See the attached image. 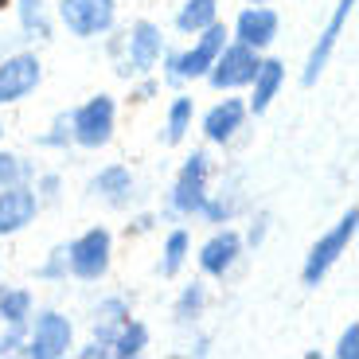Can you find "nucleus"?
<instances>
[{
    "instance_id": "nucleus-33",
    "label": "nucleus",
    "mask_w": 359,
    "mask_h": 359,
    "mask_svg": "<svg viewBox=\"0 0 359 359\" xmlns=\"http://www.w3.org/2000/svg\"><path fill=\"white\" fill-rule=\"evenodd\" d=\"M106 355H109V344H102V340H90L79 348V359H106Z\"/></svg>"
},
{
    "instance_id": "nucleus-7",
    "label": "nucleus",
    "mask_w": 359,
    "mask_h": 359,
    "mask_svg": "<svg viewBox=\"0 0 359 359\" xmlns=\"http://www.w3.org/2000/svg\"><path fill=\"white\" fill-rule=\"evenodd\" d=\"M55 12L74 39H102L117 24V0H59Z\"/></svg>"
},
{
    "instance_id": "nucleus-22",
    "label": "nucleus",
    "mask_w": 359,
    "mask_h": 359,
    "mask_svg": "<svg viewBox=\"0 0 359 359\" xmlns=\"http://www.w3.org/2000/svg\"><path fill=\"white\" fill-rule=\"evenodd\" d=\"M149 340H153V336H149V324L137 320V316H129V320L117 328L114 344H109V355L114 359H137V355H144Z\"/></svg>"
},
{
    "instance_id": "nucleus-9",
    "label": "nucleus",
    "mask_w": 359,
    "mask_h": 359,
    "mask_svg": "<svg viewBox=\"0 0 359 359\" xmlns=\"http://www.w3.org/2000/svg\"><path fill=\"white\" fill-rule=\"evenodd\" d=\"M43 82V59L36 51H16L0 59V106L32 98Z\"/></svg>"
},
{
    "instance_id": "nucleus-29",
    "label": "nucleus",
    "mask_w": 359,
    "mask_h": 359,
    "mask_svg": "<svg viewBox=\"0 0 359 359\" xmlns=\"http://www.w3.org/2000/svg\"><path fill=\"white\" fill-rule=\"evenodd\" d=\"M36 196H39V203H55V199L63 196V176L59 172H43V176H36Z\"/></svg>"
},
{
    "instance_id": "nucleus-23",
    "label": "nucleus",
    "mask_w": 359,
    "mask_h": 359,
    "mask_svg": "<svg viewBox=\"0 0 359 359\" xmlns=\"http://www.w3.org/2000/svg\"><path fill=\"white\" fill-rule=\"evenodd\" d=\"M32 313H36L32 289H24V285H0V324H16V328H24Z\"/></svg>"
},
{
    "instance_id": "nucleus-1",
    "label": "nucleus",
    "mask_w": 359,
    "mask_h": 359,
    "mask_svg": "<svg viewBox=\"0 0 359 359\" xmlns=\"http://www.w3.org/2000/svg\"><path fill=\"white\" fill-rule=\"evenodd\" d=\"M355 231H359V211H355V207H348V211L336 219L332 231H324L320 238L309 246L305 266H301V281H305L309 289H316V285H320V281L336 269V262L348 254V246H351V238H355Z\"/></svg>"
},
{
    "instance_id": "nucleus-14",
    "label": "nucleus",
    "mask_w": 359,
    "mask_h": 359,
    "mask_svg": "<svg viewBox=\"0 0 359 359\" xmlns=\"http://www.w3.org/2000/svg\"><path fill=\"white\" fill-rule=\"evenodd\" d=\"M246 117H250V109H246V102L243 98H219L215 106L203 114V137L211 144H231L234 137L243 133V126H246Z\"/></svg>"
},
{
    "instance_id": "nucleus-34",
    "label": "nucleus",
    "mask_w": 359,
    "mask_h": 359,
    "mask_svg": "<svg viewBox=\"0 0 359 359\" xmlns=\"http://www.w3.org/2000/svg\"><path fill=\"white\" fill-rule=\"evenodd\" d=\"M141 86H137L133 90V102H149V98H156V90H161V82H156V79H149V74H141Z\"/></svg>"
},
{
    "instance_id": "nucleus-19",
    "label": "nucleus",
    "mask_w": 359,
    "mask_h": 359,
    "mask_svg": "<svg viewBox=\"0 0 359 359\" xmlns=\"http://www.w3.org/2000/svg\"><path fill=\"white\" fill-rule=\"evenodd\" d=\"M191 258V234L184 231V226H176V231L164 234V243H161V262H156V273H161L164 281L180 278V269L188 266Z\"/></svg>"
},
{
    "instance_id": "nucleus-5",
    "label": "nucleus",
    "mask_w": 359,
    "mask_h": 359,
    "mask_svg": "<svg viewBox=\"0 0 359 359\" xmlns=\"http://www.w3.org/2000/svg\"><path fill=\"white\" fill-rule=\"evenodd\" d=\"M207 180H211V156L207 149H191L180 164L176 180H172V191H168V211L180 219H191L199 215V207L207 199Z\"/></svg>"
},
{
    "instance_id": "nucleus-31",
    "label": "nucleus",
    "mask_w": 359,
    "mask_h": 359,
    "mask_svg": "<svg viewBox=\"0 0 359 359\" xmlns=\"http://www.w3.org/2000/svg\"><path fill=\"white\" fill-rule=\"evenodd\" d=\"M24 336H27V324H24V328H16V324H4V332H0V359H4V355H20V348H24Z\"/></svg>"
},
{
    "instance_id": "nucleus-4",
    "label": "nucleus",
    "mask_w": 359,
    "mask_h": 359,
    "mask_svg": "<svg viewBox=\"0 0 359 359\" xmlns=\"http://www.w3.org/2000/svg\"><path fill=\"white\" fill-rule=\"evenodd\" d=\"M114 266V234L106 226H86L67 243V273L79 281H102Z\"/></svg>"
},
{
    "instance_id": "nucleus-36",
    "label": "nucleus",
    "mask_w": 359,
    "mask_h": 359,
    "mask_svg": "<svg viewBox=\"0 0 359 359\" xmlns=\"http://www.w3.org/2000/svg\"><path fill=\"white\" fill-rule=\"evenodd\" d=\"M246 4H269V0H246Z\"/></svg>"
},
{
    "instance_id": "nucleus-3",
    "label": "nucleus",
    "mask_w": 359,
    "mask_h": 359,
    "mask_svg": "<svg viewBox=\"0 0 359 359\" xmlns=\"http://www.w3.org/2000/svg\"><path fill=\"white\" fill-rule=\"evenodd\" d=\"M74 348V324L59 309H43V313L27 316V336L20 355L27 359H63Z\"/></svg>"
},
{
    "instance_id": "nucleus-21",
    "label": "nucleus",
    "mask_w": 359,
    "mask_h": 359,
    "mask_svg": "<svg viewBox=\"0 0 359 359\" xmlns=\"http://www.w3.org/2000/svg\"><path fill=\"white\" fill-rule=\"evenodd\" d=\"M219 20V0H184L176 8V32L180 36H196V32H203L207 24H215Z\"/></svg>"
},
{
    "instance_id": "nucleus-26",
    "label": "nucleus",
    "mask_w": 359,
    "mask_h": 359,
    "mask_svg": "<svg viewBox=\"0 0 359 359\" xmlns=\"http://www.w3.org/2000/svg\"><path fill=\"white\" fill-rule=\"evenodd\" d=\"M20 180H32V164L16 153H4L0 149V188H8V184H20Z\"/></svg>"
},
{
    "instance_id": "nucleus-35",
    "label": "nucleus",
    "mask_w": 359,
    "mask_h": 359,
    "mask_svg": "<svg viewBox=\"0 0 359 359\" xmlns=\"http://www.w3.org/2000/svg\"><path fill=\"white\" fill-rule=\"evenodd\" d=\"M12 8V0H0V12H8Z\"/></svg>"
},
{
    "instance_id": "nucleus-27",
    "label": "nucleus",
    "mask_w": 359,
    "mask_h": 359,
    "mask_svg": "<svg viewBox=\"0 0 359 359\" xmlns=\"http://www.w3.org/2000/svg\"><path fill=\"white\" fill-rule=\"evenodd\" d=\"M199 215H203L207 223H215V226L231 223V215H234V199H226V196H211V191H207L203 207H199Z\"/></svg>"
},
{
    "instance_id": "nucleus-10",
    "label": "nucleus",
    "mask_w": 359,
    "mask_h": 359,
    "mask_svg": "<svg viewBox=\"0 0 359 359\" xmlns=\"http://www.w3.org/2000/svg\"><path fill=\"white\" fill-rule=\"evenodd\" d=\"M351 12H355V0H336V12L328 16V24H324V32L316 36L313 51H309V59H305V71H301V82H305V86H316V79L328 71L336 47H340L344 27H348V20H351Z\"/></svg>"
},
{
    "instance_id": "nucleus-13",
    "label": "nucleus",
    "mask_w": 359,
    "mask_h": 359,
    "mask_svg": "<svg viewBox=\"0 0 359 359\" xmlns=\"http://www.w3.org/2000/svg\"><path fill=\"white\" fill-rule=\"evenodd\" d=\"M278 32H281V16L269 8V4H246V8L238 12V20H234L231 39L254 47V51H266V47H273Z\"/></svg>"
},
{
    "instance_id": "nucleus-2",
    "label": "nucleus",
    "mask_w": 359,
    "mask_h": 359,
    "mask_svg": "<svg viewBox=\"0 0 359 359\" xmlns=\"http://www.w3.org/2000/svg\"><path fill=\"white\" fill-rule=\"evenodd\" d=\"M71 117V144L86 149V153H98L114 141V129H117V102L114 94H94L86 98Z\"/></svg>"
},
{
    "instance_id": "nucleus-28",
    "label": "nucleus",
    "mask_w": 359,
    "mask_h": 359,
    "mask_svg": "<svg viewBox=\"0 0 359 359\" xmlns=\"http://www.w3.org/2000/svg\"><path fill=\"white\" fill-rule=\"evenodd\" d=\"M36 278L39 281H67V243L55 246L43 266H36Z\"/></svg>"
},
{
    "instance_id": "nucleus-18",
    "label": "nucleus",
    "mask_w": 359,
    "mask_h": 359,
    "mask_svg": "<svg viewBox=\"0 0 359 359\" xmlns=\"http://www.w3.org/2000/svg\"><path fill=\"white\" fill-rule=\"evenodd\" d=\"M191 121H196V98L176 94V98L168 102V109H164V133H161V141L168 144V149L184 144V137L191 133Z\"/></svg>"
},
{
    "instance_id": "nucleus-30",
    "label": "nucleus",
    "mask_w": 359,
    "mask_h": 359,
    "mask_svg": "<svg viewBox=\"0 0 359 359\" xmlns=\"http://www.w3.org/2000/svg\"><path fill=\"white\" fill-rule=\"evenodd\" d=\"M336 359H355L359 355V320H351L348 328L340 332V340H336Z\"/></svg>"
},
{
    "instance_id": "nucleus-20",
    "label": "nucleus",
    "mask_w": 359,
    "mask_h": 359,
    "mask_svg": "<svg viewBox=\"0 0 359 359\" xmlns=\"http://www.w3.org/2000/svg\"><path fill=\"white\" fill-rule=\"evenodd\" d=\"M12 8H16L24 39H32V43H47V39H51V12H47V0H12Z\"/></svg>"
},
{
    "instance_id": "nucleus-25",
    "label": "nucleus",
    "mask_w": 359,
    "mask_h": 359,
    "mask_svg": "<svg viewBox=\"0 0 359 359\" xmlns=\"http://www.w3.org/2000/svg\"><path fill=\"white\" fill-rule=\"evenodd\" d=\"M36 144H39V149H55V153H63L67 144H71V117L59 114L51 126H47L43 133L36 137Z\"/></svg>"
},
{
    "instance_id": "nucleus-6",
    "label": "nucleus",
    "mask_w": 359,
    "mask_h": 359,
    "mask_svg": "<svg viewBox=\"0 0 359 359\" xmlns=\"http://www.w3.org/2000/svg\"><path fill=\"white\" fill-rule=\"evenodd\" d=\"M121 47H126V59H121V67H117V74H121V79H141V74H153L156 63H161V55H164V32H161V24H153V20H133Z\"/></svg>"
},
{
    "instance_id": "nucleus-12",
    "label": "nucleus",
    "mask_w": 359,
    "mask_h": 359,
    "mask_svg": "<svg viewBox=\"0 0 359 359\" xmlns=\"http://www.w3.org/2000/svg\"><path fill=\"white\" fill-rule=\"evenodd\" d=\"M243 234L234 231V226H219L211 238H207L203 246H199V254H196V262H199V273L203 278H215V281H223L226 273H231L234 266H238V258H243Z\"/></svg>"
},
{
    "instance_id": "nucleus-17",
    "label": "nucleus",
    "mask_w": 359,
    "mask_h": 359,
    "mask_svg": "<svg viewBox=\"0 0 359 359\" xmlns=\"http://www.w3.org/2000/svg\"><path fill=\"white\" fill-rule=\"evenodd\" d=\"M133 316V309H129L126 297H102L98 305H94V313H90V328H94V340L102 344H114L117 328Z\"/></svg>"
},
{
    "instance_id": "nucleus-16",
    "label": "nucleus",
    "mask_w": 359,
    "mask_h": 359,
    "mask_svg": "<svg viewBox=\"0 0 359 359\" xmlns=\"http://www.w3.org/2000/svg\"><path fill=\"white\" fill-rule=\"evenodd\" d=\"M133 188H137V180L129 172V164H106V168H98L90 176V196L109 207H126L133 199Z\"/></svg>"
},
{
    "instance_id": "nucleus-24",
    "label": "nucleus",
    "mask_w": 359,
    "mask_h": 359,
    "mask_svg": "<svg viewBox=\"0 0 359 359\" xmlns=\"http://www.w3.org/2000/svg\"><path fill=\"white\" fill-rule=\"evenodd\" d=\"M203 309H207V285L203 281H188V285L180 289L176 305H172V316L180 324H196L203 316Z\"/></svg>"
},
{
    "instance_id": "nucleus-15",
    "label": "nucleus",
    "mask_w": 359,
    "mask_h": 359,
    "mask_svg": "<svg viewBox=\"0 0 359 359\" xmlns=\"http://www.w3.org/2000/svg\"><path fill=\"white\" fill-rule=\"evenodd\" d=\"M281 90H285V63L273 59V55H262L258 71H254V79H250V98H246V109H250L254 117H262L269 106H273V98H278Z\"/></svg>"
},
{
    "instance_id": "nucleus-32",
    "label": "nucleus",
    "mask_w": 359,
    "mask_h": 359,
    "mask_svg": "<svg viewBox=\"0 0 359 359\" xmlns=\"http://www.w3.org/2000/svg\"><path fill=\"white\" fill-rule=\"evenodd\" d=\"M266 234H269V215L262 211V215H254V223L246 226V234H243V246H250V250H258V246L266 243Z\"/></svg>"
},
{
    "instance_id": "nucleus-11",
    "label": "nucleus",
    "mask_w": 359,
    "mask_h": 359,
    "mask_svg": "<svg viewBox=\"0 0 359 359\" xmlns=\"http://www.w3.org/2000/svg\"><path fill=\"white\" fill-rule=\"evenodd\" d=\"M39 196L32 188V180H20L0 188V238H12V234L27 231V226L39 219Z\"/></svg>"
},
{
    "instance_id": "nucleus-8",
    "label": "nucleus",
    "mask_w": 359,
    "mask_h": 359,
    "mask_svg": "<svg viewBox=\"0 0 359 359\" xmlns=\"http://www.w3.org/2000/svg\"><path fill=\"white\" fill-rule=\"evenodd\" d=\"M258 63H262V51L238 43V39H226V47L219 51V59L211 63V71H207L203 79L211 82V90H215V94H234V90L250 86Z\"/></svg>"
},
{
    "instance_id": "nucleus-37",
    "label": "nucleus",
    "mask_w": 359,
    "mask_h": 359,
    "mask_svg": "<svg viewBox=\"0 0 359 359\" xmlns=\"http://www.w3.org/2000/svg\"><path fill=\"white\" fill-rule=\"evenodd\" d=\"M0 137H4V126H0Z\"/></svg>"
}]
</instances>
